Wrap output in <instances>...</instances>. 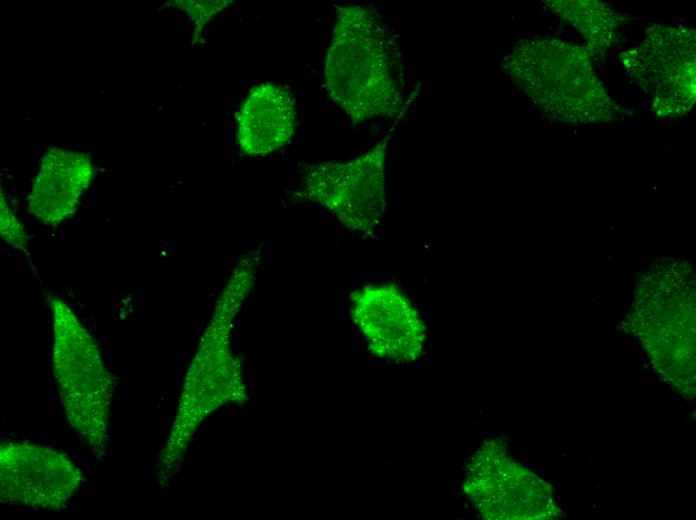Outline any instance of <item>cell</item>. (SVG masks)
<instances>
[{
    "label": "cell",
    "mask_w": 696,
    "mask_h": 520,
    "mask_svg": "<svg viewBox=\"0 0 696 520\" xmlns=\"http://www.w3.org/2000/svg\"><path fill=\"white\" fill-rule=\"evenodd\" d=\"M261 246L240 255L213 307L186 370L170 431L158 453L157 482L167 485L179 472L200 425L212 413L247 401L242 363L233 350L232 330L256 284Z\"/></svg>",
    "instance_id": "cell-1"
},
{
    "label": "cell",
    "mask_w": 696,
    "mask_h": 520,
    "mask_svg": "<svg viewBox=\"0 0 696 520\" xmlns=\"http://www.w3.org/2000/svg\"><path fill=\"white\" fill-rule=\"evenodd\" d=\"M350 315L373 355L411 363L423 354L424 322L396 285L372 283L357 288L350 295Z\"/></svg>",
    "instance_id": "cell-9"
},
{
    "label": "cell",
    "mask_w": 696,
    "mask_h": 520,
    "mask_svg": "<svg viewBox=\"0 0 696 520\" xmlns=\"http://www.w3.org/2000/svg\"><path fill=\"white\" fill-rule=\"evenodd\" d=\"M237 143L249 156H266L295 134V97L285 87L264 82L252 87L236 113Z\"/></svg>",
    "instance_id": "cell-12"
},
{
    "label": "cell",
    "mask_w": 696,
    "mask_h": 520,
    "mask_svg": "<svg viewBox=\"0 0 696 520\" xmlns=\"http://www.w3.org/2000/svg\"><path fill=\"white\" fill-rule=\"evenodd\" d=\"M94 172L89 154L48 148L27 197L29 212L46 226L65 222L76 213Z\"/></svg>",
    "instance_id": "cell-11"
},
{
    "label": "cell",
    "mask_w": 696,
    "mask_h": 520,
    "mask_svg": "<svg viewBox=\"0 0 696 520\" xmlns=\"http://www.w3.org/2000/svg\"><path fill=\"white\" fill-rule=\"evenodd\" d=\"M84 480L82 470L61 451L23 441L0 446L2 503L60 510L77 494Z\"/></svg>",
    "instance_id": "cell-8"
},
{
    "label": "cell",
    "mask_w": 696,
    "mask_h": 520,
    "mask_svg": "<svg viewBox=\"0 0 696 520\" xmlns=\"http://www.w3.org/2000/svg\"><path fill=\"white\" fill-rule=\"evenodd\" d=\"M0 209L1 238L11 247L27 252L28 235L19 219L9 208L3 195H1Z\"/></svg>",
    "instance_id": "cell-14"
},
{
    "label": "cell",
    "mask_w": 696,
    "mask_h": 520,
    "mask_svg": "<svg viewBox=\"0 0 696 520\" xmlns=\"http://www.w3.org/2000/svg\"><path fill=\"white\" fill-rule=\"evenodd\" d=\"M47 302L52 318V371L65 418L93 456L103 461L110 442L116 378L73 308L59 296H49Z\"/></svg>",
    "instance_id": "cell-3"
},
{
    "label": "cell",
    "mask_w": 696,
    "mask_h": 520,
    "mask_svg": "<svg viewBox=\"0 0 696 520\" xmlns=\"http://www.w3.org/2000/svg\"><path fill=\"white\" fill-rule=\"evenodd\" d=\"M324 78L329 96L354 124L401 112V53L374 9L355 4L337 7Z\"/></svg>",
    "instance_id": "cell-2"
},
{
    "label": "cell",
    "mask_w": 696,
    "mask_h": 520,
    "mask_svg": "<svg viewBox=\"0 0 696 520\" xmlns=\"http://www.w3.org/2000/svg\"><path fill=\"white\" fill-rule=\"evenodd\" d=\"M693 36L686 30L660 28L629 52L628 68L655 98L660 116L684 114L695 98Z\"/></svg>",
    "instance_id": "cell-10"
},
{
    "label": "cell",
    "mask_w": 696,
    "mask_h": 520,
    "mask_svg": "<svg viewBox=\"0 0 696 520\" xmlns=\"http://www.w3.org/2000/svg\"><path fill=\"white\" fill-rule=\"evenodd\" d=\"M230 0H219V1H195V0H177L170 1L168 5L177 7L183 11H186L188 16L193 22V41L198 40L204 26L207 22L219 11L233 3Z\"/></svg>",
    "instance_id": "cell-13"
},
{
    "label": "cell",
    "mask_w": 696,
    "mask_h": 520,
    "mask_svg": "<svg viewBox=\"0 0 696 520\" xmlns=\"http://www.w3.org/2000/svg\"><path fill=\"white\" fill-rule=\"evenodd\" d=\"M390 135L351 160L306 165L298 197L323 207L351 233L373 238L387 206L385 166Z\"/></svg>",
    "instance_id": "cell-6"
},
{
    "label": "cell",
    "mask_w": 696,
    "mask_h": 520,
    "mask_svg": "<svg viewBox=\"0 0 696 520\" xmlns=\"http://www.w3.org/2000/svg\"><path fill=\"white\" fill-rule=\"evenodd\" d=\"M655 370L679 393L695 394V295L684 263L650 266L638 282L629 315Z\"/></svg>",
    "instance_id": "cell-4"
},
{
    "label": "cell",
    "mask_w": 696,
    "mask_h": 520,
    "mask_svg": "<svg viewBox=\"0 0 696 520\" xmlns=\"http://www.w3.org/2000/svg\"><path fill=\"white\" fill-rule=\"evenodd\" d=\"M463 488L488 519H556L561 514L551 486L515 461L499 441H490L475 453Z\"/></svg>",
    "instance_id": "cell-7"
},
{
    "label": "cell",
    "mask_w": 696,
    "mask_h": 520,
    "mask_svg": "<svg viewBox=\"0 0 696 520\" xmlns=\"http://www.w3.org/2000/svg\"><path fill=\"white\" fill-rule=\"evenodd\" d=\"M514 84L548 117L565 122L605 120L611 106L585 51L561 41L518 42L503 60Z\"/></svg>",
    "instance_id": "cell-5"
}]
</instances>
